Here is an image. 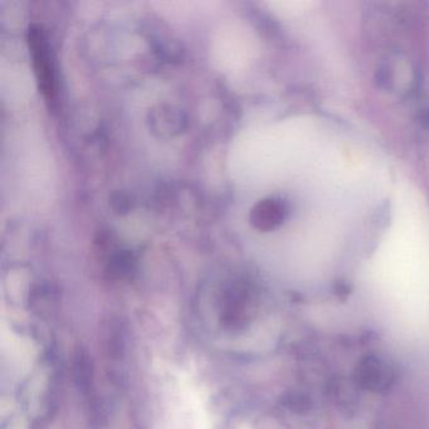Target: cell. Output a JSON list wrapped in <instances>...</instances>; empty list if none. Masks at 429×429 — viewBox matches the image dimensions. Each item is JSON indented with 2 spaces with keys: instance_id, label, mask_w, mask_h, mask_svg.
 <instances>
[{
  "instance_id": "6da1fadb",
  "label": "cell",
  "mask_w": 429,
  "mask_h": 429,
  "mask_svg": "<svg viewBox=\"0 0 429 429\" xmlns=\"http://www.w3.org/2000/svg\"><path fill=\"white\" fill-rule=\"evenodd\" d=\"M28 43L40 89L48 103H55L57 87L52 52L40 28H29Z\"/></svg>"
},
{
  "instance_id": "7a4b0ae2",
  "label": "cell",
  "mask_w": 429,
  "mask_h": 429,
  "mask_svg": "<svg viewBox=\"0 0 429 429\" xmlns=\"http://www.w3.org/2000/svg\"><path fill=\"white\" fill-rule=\"evenodd\" d=\"M286 216V207L274 199L265 200L253 211V225L259 229H271L279 225Z\"/></svg>"
},
{
  "instance_id": "3957f363",
  "label": "cell",
  "mask_w": 429,
  "mask_h": 429,
  "mask_svg": "<svg viewBox=\"0 0 429 429\" xmlns=\"http://www.w3.org/2000/svg\"><path fill=\"white\" fill-rule=\"evenodd\" d=\"M91 370H89V362L87 356L82 355L77 358L76 362V380L80 383V387H82L83 390L89 389V382H91Z\"/></svg>"
}]
</instances>
